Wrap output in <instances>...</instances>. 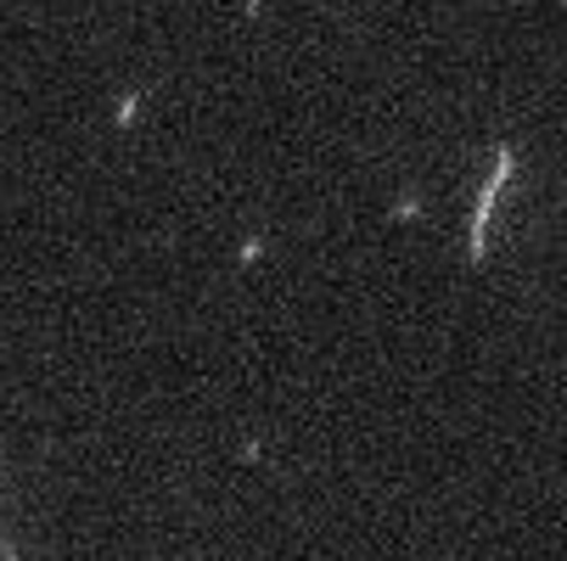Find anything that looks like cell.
Returning a JSON list of instances; mask_svg holds the SVG:
<instances>
[{
	"mask_svg": "<svg viewBox=\"0 0 567 561\" xmlns=\"http://www.w3.org/2000/svg\"><path fill=\"white\" fill-rule=\"evenodd\" d=\"M512 175H517V152L512 146H495V169H489V180H483V191L472 202V219H466V259L472 264L489 259V214H495V202H501V191H506Z\"/></svg>",
	"mask_w": 567,
	"mask_h": 561,
	"instance_id": "6da1fadb",
	"label": "cell"
},
{
	"mask_svg": "<svg viewBox=\"0 0 567 561\" xmlns=\"http://www.w3.org/2000/svg\"><path fill=\"white\" fill-rule=\"evenodd\" d=\"M135 113H141V96H124V107H118V124H135Z\"/></svg>",
	"mask_w": 567,
	"mask_h": 561,
	"instance_id": "7a4b0ae2",
	"label": "cell"
}]
</instances>
